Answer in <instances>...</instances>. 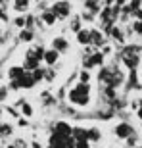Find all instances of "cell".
<instances>
[{
    "mask_svg": "<svg viewBox=\"0 0 142 148\" xmlns=\"http://www.w3.org/2000/svg\"><path fill=\"white\" fill-rule=\"evenodd\" d=\"M115 135L119 138H129L132 135V127L129 125V123H117V127H115Z\"/></svg>",
    "mask_w": 142,
    "mask_h": 148,
    "instance_id": "cell-3",
    "label": "cell"
},
{
    "mask_svg": "<svg viewBox=\"0 0 142 148\" xmlns=\"http://www.w3.org/2000/svg\"><path fill=\"white\" fill-rule=\"evenodd\" d=\"M77 40L81 44H88L90 42V31H87V29H81L79 33H77Z\"/></svg>",
    "mask_w": 142,
    "mask_h": 148,
    "instance_id": "cell-8",
    "label": "cell"
},
{
    "mask_svg": "<svg viewBox=\"0 0 142 148\" xmlns=\"http://www.w3.org/2000/svg\"><path fill=\"white\" fill-rule=\"evenodd\" d=\"M138 117H140V119H142V108H140V110H138Z\"/></svg>",
    "mask_w": 142,
    "mask_h": 148,
    "instance_id": "cell-26",
    "label": "cell"
},
{
    "mask_svg": "<svg viewBox=\"0 0 142 148\" xmlns=\"http://www.w3.org/2000/svg\"><path fill=\"white\" fill-rule=\"evenodd\" d=\"M69 100L73 102V104H77V106H87L88 104V94H83V92H79L77 88H73L69 92Z\"/></svg>",
    "mask_w": 142,
    "mask_h": 148,
    "instance_id": "cell-1",
    "label": "cell"
},
{
    "mask_svg": "<svg viewBox=\"0 0 142 148\" xmlns=\"http://www.w3.org/2000/svg\"><path fill=\"white\" fill-rule=\"evenodd\" d=\"M90 140L88 138H81V140H77V144H75V148H90Z\"/></svg>",
    "mask_w": 142,
    "mask_h": 148,
    "instance_id": "cell-18",
    "label": "cell"
},
{
    "mask_svg": "<svg viewBox=\"0 0 142 148\" xmlns=\"http://www.w3.org/2000/svg\"><path fill=\"white\" fill-rule=\"evenodd\" d=\"M88 140H100V131L98 129H90V131H88Z\"/></svg>",
    "mask_w": 142,
    "mask_h": 148,
    "instance_id": "cell-16",
    "label": "cell"
},
{
    "mask_svg": "<svg viewBox=\"0 0 142 148\" xmlns=\"http://www.w3.org/2000/svg\"><path fill=\"white\" fill-rule=\"evenodd\" d=\"M27 6H29V0H16L14 8H16L17 12H23V10H27Z\"/></svg>",
    "mask_w": 142,
    "mask_h": 148,
    "instance_id": "cell-15",
    "label": "cell"
},
{
    "mask_svg": "<svg viewBox=\"0 0 142 148\" xmlns=\"http://www.w3.org/2000/svg\"><path fill=\"white\" fill-rule=\"evenodd\" d=\"M132 29H134V33L140 35L142 33V19H137V21L132 23Z\"/></svg>",
    "mask_w": 142,
    "mask_h": 148,
    "instance_id": "cell-20",
    "label": "cell"
},
{
    "mask_svg": "<svg viewBox=\"0 0 142 148\" xmlns=\"http://www.w3.org/2000/svg\"><path fill=\"white\" fill-rule=\"evenodd\" d=\"M56 133H60V135H71L73 133V127L69 125V123H66V121H58L56 123Z\"/></svg>",
    "mask_w": 142,
    "mask_h": 148,
    "instance_id": "cell-6",
    "label": "cell"
},
{
    "mask_svg": "<svg viewBox=\"0 0 142 148\" xmlns=\"http://www.w3.org/2000/svg\"><path fill=\"white\" fill-rule=\"evenodd\" d=\"M134 16H137V19H142V10H134Z\"/></svg>",
    "mask_w": 142,
    "mask_h": 148,
    "instance_id": "cell-25",
    "label": "cell"
},
{
    "mask_svg": "<svg viewBox=\"0 0 142 148\" xmlns=\"http://www.w3.org/2000/svg\"><path fill=\"white\" fill-rule=\"evenodd\" d=\"M25 67H19V66H14V67H10L8 69V77H10L12 81H17V79H21L23 75H25Z\"/></svg>",
    "mask_w": 142,
    "mask_h": 148,
    "instance_id": "cell-4",
    "label": "cell"
},
{
    "mask_svg": "<svg viewBox=\"0 0 142 148\" xmlns=\"http://www.w3.org/2000/svg\"><path fill=\"white\" fill-rule=\"evenodd\" d=\"M10 133H12V127H8V123H2V135H4V137H8Z\"/></svg>",
    "mask_w": 142,
    "mask_h": 148,
    "instance_id": "cell-22",
    "label": "cell"
},
{
    "mask_svg": "<svg viewBox=\"0 0 142 148\" xmlns=\"http://www.w3.org/2000/svg\"><path fill=\"white\" fill-rule=\"evenodd\" d=\"M106 4H108V6H109V4H113V0H106Z\"/></svg>",
    "mask_w": 142,
    "mask_h": 148,
    "instance_id": "cell-27",
    "label": "cell"
},
{
    "mask_svg": "<svg viewBox=\"0 0 142 148\" xmlns=\"http://www.w3.org/2000/svg\"><path fill=\"white\" fill-rule=\"evenodd\" d=\"M42 75H44L42 69H35V71H33V77L37 79V81H40V79H42Z\"/></svg>",
    "mask_w": 142,
    "mask_h": 148,
    "instance_id": "cell-23",
    "label": "cell"
},
{
    "mask_svg": "<svg viewBox=\"0 0 142 148\" xmlns=\"http://www.w3.org/2000/svg\"><path fill=\"white\" fill-rule=\"evenodd\" d=\"M90 42H94V44H102V35H100L96 29H90Z\"/></svg>",
    "mask_w": 142,
    "mask_h": 148,
    "instance_id": "cell-13",
    "label": "cell"
},
{
    "mask_svg": "<svg viewBox=\"0 0 142 148\" xmlns=\"http://www.w3.org/2000/svg\"><path fill=\"white\" fill-rule=\"evenodd\" d=\"M58 58H60V52H58L56 48L46 50V54H44V62H46L48 66H54L56 62H58Z\"/></svg>",
    "mask_w": 142,
    "mask_h": 148,
    "instance_id": "cell-5",
    "label": "cell"
},
{
    "mask_svg": "<svg viewBox=\"0 0 142 148\" xmlns=\"http://www.w3.org/2000/svg\"><path fill=\"white\" fill-rule=\"evenodd\" d=\"M75 88L83 94H90V85H88V83H77Z\"/></svg>",
    "mask_w": 142,
    "mask_h": 148,
    "instance_id": "cell-14",
    "label": "cell"
},
{
    "mask_svg": "<svg viewBox=\"0 0 142 148\" xmlns=\"http://www.w3.org/2000/svg\"><path fill=\"white\" fill-rule=\"evenodd\" d=\"M21 112H23V115H33V106L31 104H23V108H21Z\"/></svg>",
    "mask_w": 142,
    "mask_h": 148,
    "instance_id": "cell-19",
    "label": "cell"
},
{
    "mask_svg": "<svg viewBox=\"0 0 142 148\" xmlns=\"http://www.w3.org/2000/svg\"><path fill=\"white\" fill-rule=\"evenodd\" d=\"M56 17H58V16H56L54 12H44V14H42V21L46 23V25H54Z\"/></svg>",
    "mask_w": 142,
    "mask_h": 148,
    "instance_id": "cell-10",
    "label": "cell"
},
{
    "mask_svg": "<svg viewBox=\"0 0 142 148\" xmlns=\"http://www.w3.org/2000/svg\"><path fill=\"white\" fill-rule=\"evenodd\" d=\"M58 17H67L69 16V2L66 0H60V2H56L54 4V10H52Z\"/></svg>",
    "mask_w": 142,
    "mask_h": 148,
    "instance_id": "cell-2",
    "label": "cell"
},
{
    "mask_svg": "<svg viewBox=\"0 0 142 148\" xmlns=\"http://www.w3.org/2000/svg\"><path fill=\"white\" fill-rule=\"evenodd\" d=\"M38 62L40 60H37V58H27V62L23 64V67L27 71H35V69H38Z\"/></svg>",
    "mask_w": 142,
    "mask_h": 148,
    "instance_id": "cell-9",
    "label": "cell"
},
{
    "mask_svg": "<svg viewBox=\"0 0 142 148\" xmlns=\"http://www.w3.org/2000/svg\"><path fill=\"white\" fill-rule=\"evenodd\" d=\"M79 79H81V83H88L90 81V73L85 69V71H81V77H79Z\"/></svg>",
    "mask_w": 142,
    "mask_h": 148,
    "instance_id": "cell-21",
    "label": "cell"
},
{
    "mask_svg": "<svg viewBox=\"0 0 142 148\" xmlns=\"http://www.w3.org/2000/svg\"><path fill=\"white\" fill-rule=\"evenodd\" d=\"M52 46H54L58 52H63V50H67V40L63 37H56L54 40H52Z\"/></svg>",
    "mask_w": 142,
    "mask_h": 148,
    "instance_id": "cell-7",
    "label": "cell"
},
{
    "mask_svg": "<svg viewBox=\"0 0 142 148\" xmlns=\"http://www.w3.org/2000/svg\"><path fill=\"white\" fill-rule=\"evenodd\" d=\"M16 25H17V27H23V25H25V17L19 16V17L16 19Z\"/></svg>",
    "mask_w": 142,
    "mask_h": 148,
    "instance_id": "cell-24",
    "label": "cell"
},
{
    "mask_svg": "<svg viewBox=\"0 0 142 148\" xmlns=\"http://www.w3.org/2000/svg\"><path fill=\"white\" fill-rule=\"evenodd\" d=\"M71 135H73L77 140H81V138H88V131H87V129H79V127H75Z\"/></svg>",
    "mask_w": 142,
    "mask_h": 148,
    "instance_id": "cell-11",
    "label": "cell"
},
{
    "mask_svg": "<svg viewBox=\"0 0 142 148\" xmlns=\"http://www.w3.org/2000/svg\"><path fill=\"white\" fill-rule=\"evenodd\" d=\"M19 37H21V40H31V38H33V33H31L29 29H21V35H19Z\"/></svg>",
    "mask_w": 142,
    "mask_h": 148,
    "instance_id": "cell-17",
    "label": "cell"
},
{
    "mask_svg": "<svg viewBox=\"0 0 142 148\" xmlns=\"http://www.w3.org/2000/svg\"><path fill=\"white\" fill-rule=\"evenodd\" d=\"M125 64H127V67L134 69V67H137V64H138V56H137V54H132V56H125Z\"/></svg>",
    "mask_w": 142,
    "mask_h": 148,
    "instance_id": "cell-12",
    "label": "cell"
}]
</instances>
